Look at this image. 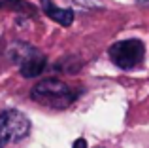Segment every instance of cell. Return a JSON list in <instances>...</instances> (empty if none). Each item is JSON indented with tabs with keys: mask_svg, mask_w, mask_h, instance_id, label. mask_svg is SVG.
Listing matches in <instances>:
<instances>
[{
	"mask_svg": "<svg viewBox=\"0 0 149 148\" xmlns=\"http://www.w3.org/2000/svg\"><path fill=\"white\" fill-rule=\"evenodd\" d=\"M42 10L45 11V15H47L49 19H53L55 23H58V25L62 27H70L74 21V11L70 10V8H57L51 0H42Z\"/></svg>",
	"mask_w": 149,
	"mask_h": 148,
	"instance_id": "5",
	"label": "cell"
},
{
	"mask_svg": "<svg viewBox=\"0 0 149 148\" xmlns=\"http://www.w3.org/2000/svg\"><path fill=\"white\" fill-rule=\"evenodd\" d=\"M138 4H142V6H149V0H136Z\"/></svg>",
	"mask_w": 149,
	"mask_h": 148,
	"instance_id": "8",
	"label": "cell"
},
{
	"mask_svg": "<svg viewBox=\"0 0 149 148\" xmlns=\"http://www.w3.org/2000/svg\"><path fill=\"white\" fill-rule=\"evenodd\" d=\"M8 55L13 63L19 65V72L25 78L40 76L44 72L45 65H47V59H45L44 53L40 49L32 48L30 44H26V42H13L10 46Z\"/></svg>",
	"mask_w": 149,
	"mask_h": 148,
	"instance_id": "2",
	"label": "cell"
},
{
	"mask_svg": "<svg viewBox=\"0 0 149 148\" xmlns=\"http://www.w3.org/2000/svg\"><path fill=\"white\" fill-rule=\"evenodd\" d=\"M68 2L76 4V6H79V8H93V6H98V2H96V0H68Z\"/></svg>",
	"mask_w": 149,
	"mask_h": 148,
	"instance_id": "6",
	"label": "cell"
},
{
	"mask_svg": "<svg viewBox=\"0 0 149 148\" xmlns=\"http://www.w3.org/2000/svg\"><path fill=\"white\" fill-rule=\"evenodd\" d=\"M36 103L45 104V106H53V108H66L68 104H72L77 99V93L74 89H70L62 80L57 78H47L42 80L40 84H36L30 91Z\"/></svg>",
	"mask_w": 149,
	"mask_h": 148,
	"instance_id": "1",
	"label": "cell"
},
{
	"mask_svg": "<svg viewBox=\"0 0 149 148\" xmlns=\"http://www.w3.org/2000/svg\"><path fill=\"white\" fill-rule=\"evenodd\" d=\"M30 133V122L23 112L6 110L0 114V148L8 142L23 141Z\"/></svg>",
	"mask_w": 149,
	"mask_h": 148,
	"instance_id": "3",
	"label": "cell"
},
{
	"mask_svg": "<svg viewBox=\"0 0 149 148\" xmlns=\"http://www.w3.org/2000/svg\"><path fill=\"white\" fill-rule=\"evenodd\" d=\"M143 55H146V46L142 40H136V38L115 42L109 48V59L123 70H128V68H134L136 65H140Z\"/></svg>",
	"mask_w": 149,
	"mask_h": 148,
	"instance_id": "4",
	"label": "cell"
},
{
	"mask_svg": "<svg viewBox=\"0 0 149 148\" xmlns=\"http://www.w3.org/2000/svg\"><path fill=\"white\" fill-rule=\"evenodd\" d=\"M74 148H87V141H85V139H77V141L74 142Z\"/></svg>",
	"mask_w": 149,
	"mask_h": 148,
	"instance_id": "7",
	"label": "cell"
}]
</instances>
